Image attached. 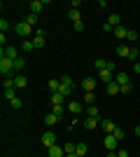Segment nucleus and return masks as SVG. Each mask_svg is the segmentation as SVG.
Returning <instances> with one entry per match:
<instances>
[{
	"label": "nucleus",
	"instance_id": "a18cd8bd",
	"mask_svg": "<svg viewBox=\"0 0 140 157\" xmlns=\"http://www.w3.org/2000/svg\"><path fill=\"white\" fill-rule=\"evenodd\" d=\"M117 157H128V150H117Z\"/></svg>",
	"mask_w": 140,
	"mask_h": 157
},
{
	"label": "nucleus",
	"instance_id": "49530a36",
	"mask_svg": "<svg viewBox=\"0 0 140 157\" xmlns=\"http://www.w3.org/2000/svg\"><path fill=\"white\" fill-rule=\"evenodd\" d=\"M135 136L140 138V124H135Z\"/></svg>",
	"mask_w": 140,
	"mask_h": 157
},
{
	"label": "nucleus",
	"instance_id": "4c0bfd02",
	"mask_svg": "<svg viewBox=\"0 0 140 157\" xmlns=\"http://www.w3.org/2000/svg\"><path fill=\"white\" fill-rule=\"evenodd\" d=\"M63 98H66L63 94H59V92H56V94H52V103H61Z\"/></svg>",
	"mask_w": 140,
	"mask_h": 157
},
{
	"label": "nucleus",
	"instance_id": "c85d7f7f",
	"mask_svg": "<svg viewBox=\"0 0 140 157\" xmlns=\"http://www.w3.org/2000/svg\"><path fill=\"white\" fill-rule=\"evenodd\" d=\"M73 89H75V87H68V85H63V82H61V89H59V94H63V96H70V94H73Z\"/></svg>",
	"mask_w": 140,
	"mask_h": 157
},
{
	"label": "nucleus",
	"instance_id": "6e6552de",
	"mask_svg": "<svg viewBox=\"0 0 140 157\" xmlns=\"http://www.w3.org/2000/svg\"><path fill=\"white\" fill-rule=\"evenodd\" d=\"M47 157H66V150H63V145H52L49 150H47Z\"/></svg>",
	"mask_w": 140,
	"mask_h": 157
},
{
	"label": "nucleus",
	"instance_id": "3c124183",
	"mask_svg": "<svg viewBox=\"0 0 140 157\" xmlns=\"http://www.w3.org/2000/svg\"><path fill=\"white\" fill-rule=\"evenodd\" d=\"M138 78H140V75H138Z\"/></svg>",
	"mask_w": 140,
	"mask_h": 157
},
{
	"label": "nucleus",
	"instance_id": "f03ea898",
	"mask_svg": "<svg viewBox=\"0 0 140 157\" xmlns=\"http://www.w3.org/2000/svg\"><path fill=\"white\" fill-rule=\"evenodd\" d=\"M14 31H16V35H19V38L28 40V35H31V31H33V28L28 26L26 21H19V24H16V26H14Z\"/></svg>",
	"mask_w": 140,
	"mask_h": 157
},
{
	"label": "nucleus",
	"instance_id": "09e8293b",
	"mask_svg": "<svg viewBox=\"0 0 140 157\" xmlns=\"http://www.w3.org/2000/svg\"><path fill=\"white\" fill-rule=\"evenodd\" d=\"M66 157H80V155H75V152H73V155H66Z\"/></svg>",
	"mask_w": 140,
	"mask_h": 157
},
{
	"label": "nucleus",
	"instance_id": "20e7f679",
	"mask_svg": "<svg viewBox=\"0 0 140 157\" xmlns=\"http://www.w3.org/2000/svg\"><path fill=\"white\" fill-rule=\"evenodd\" d=\"M0 56H7V59H19V49H16V47L14 45H7V47H2V49H0Z\"/></svg>",
	"mask_w": 140,
	"mask_h": 157
},
{
	"label": "nucleus",
	"instance_id": "6ab92c4d",
	"mask_svg": "<svg viewBox=\"0 0 140 157\" xmlns=\"http://www.w3.org/2000/svg\"><path fill=\"white\" fill-rule=\"evenodd\" d=\"M47 87H49V92H52V94H56V92H59V89H61V80L52 78V80H49V82H47Z\"/></svg>",
	"mask_w": 140,
	"mask_h": 157
},
{
	"label": "nucleus",
	"instance_id": "4468645a",
	"mask_svg": "<svg viewBox=\"0 0 140 157\" xmlns=\"http://www.w3.org/2000/svg\"><path fill=\"white\" fill-rule=\"evenodd\" d=\"M114 82H117V85H119V87L128 85V75H126V73H124V71H119V73H117V75H114Z\"/></svg>",
	"mask_w": 140,
	"mask_h": 157
},
{
	"label": "nucleus",
	"instance_id": "f8f14e48",
	"mask_svg": "<svg viewBox=\"0 0 140 157\" xmlns=\"http://www.w3.org/2000/svg\"><path fill=\"white\" fill-rule=\"evenodd\" d=\"M100 127H103V131H105V134H114V129H117V124H114L112 120H103V122H100Z\"/></svg>",
	"mask_w": 140,
	"mask_h": 157
},
{
	"label": "nucleus",
	"instance_id": "37998d69",
	"mask_svg": "<svg viewBox=\"0 0 140 157\" xmlns=\"http://www.w3.org/2000/svg\"><path fill=\"white\" fill-rule=\"evenodd\" d=\"M73 28H75L77 33H82V31H84V24H82V21H77V24H73Z\"/></svg>",
	"mask_w": 140,
	"mask_h": 157
},
{
	"label": "nucleus",
	"instance_id": "aec40b11",
	"mask_svg": "<svg viewBox=\"0 0 140 157\" xmlns=\"http://www.w3.org/2000/svg\"><path fill=\"white\" fill-rule=\"evenodd\" d=\"M98 120L100 117H87V120H84V129H89V131L96 129V127H98Z\"/></svg>",
	"mask_w": 140,
	"mask_h": 157
},
{
	"label": "nucleus",
	"instance_id": "b1692460",
	"mask_svg": "<svg viewBox=\"0 0 140 157\" xmlns=\"http://www.w3.org/2000/svg\"><path fill=\"white\" fill-rule=\"evenodd\" d=\"M23 68H26V59H23V56H19V59H14V71H16V73H21Z\"/></svg>",
	"mask_w": 140,
	"mask_h": 157
},
{
	"label": "nucleus",
	"instance_id": "f3484780",
	"mask_svg": "<svg viewBox=\"0 0 140 157\" xmlns=\"http://www.w3.org/2000/svg\"><path fill=\"white\" fill-rule=\"evenodd\" d=\"M105 24H107V26H112V28H117V26L121 24V17H119V14H110Z\"/></svg>",
	"mask_w": 140,
	"mask_h": 157
},
{
	"label": "nucleus",
	"instance_id": "79ce46f5",
	"mask_svg": "<svg viewBox=\"0 0 140 157\" xmlns=\"http://www.w3.org/2000/svg\"><path fill=\"white\" fill-rule=\"evenodd\" d=\"M9 103H12V108H16V110H19V108H21V98L16 96V98H14V101H9Z\"/></svg>",
	"mask_w": 140,
	"mask_h": 157
},
{
	"label": "nucleus",
	"instance_id": "412c9836",
	"mask_svg": "<svg viewBox=\"0 0 140 157\" xmlns=\"http://www.w3.org/2000/svg\"><path fill=\"white\" fill-rule=\"evenodd\" d=\"M126 33H128V28L117 26V28H114V38H117V40H126Z\"/></svg>",
	"mask_w": 140,
	"mask_h": 157
},
{
	"label": "nucleus",
	"instance_id": "cd10ccee",
	"mask_svg": "<svg viewBox=\"0 0 140 157\" xmlns=\"http://www.w3.org/2000/svg\"><path fill=\"white\" fill-rule=\"evenodd\" d=\"M87 150H89V148H87V143H77V145H75V155H80V157H84V155H87Z\"/></svg>",
	"mask_w": 140,
	"mask_h": 157
},
{
	"label": "nucleus",
	"instance_id": "473e14b6",
	"mask_svg": "<svg viewBox=\"0 0 140 157\" xmlns=\"http://www.w3.org/2000/svg\"><path fill=\"white\" fill-rule=\"evenodd\" d=\"M75 145H77V143H70V141H68V143H63V150H66V155H73V152H75Z\"/></svg>",
	"mask_w": 140,
	"mask_h": 157
},
{
	"label": "nucleus",
	"instance_id": "8fccbe9b",
	"mask_svg": "<svg viewBox=\"0 0 140 157\" xmlns=\"http://www.w3.org/2000/svg\"><path fill=\"white\" fill-rule=\"evenodd\" d=\"M138 49H140V42H138Z\"/></svg>",
	"mask_w": 140,
	"mask_h": 157
},
{
	"label": "nucleus",
	"instance_id": "c9c22d12",
	"mask_svg": "<svg viewBox=\"0 0 140 157\" xmlns=\"http://www.w3.org/2000/svg\"><path fill=\"white\" fill-rule=\"evenodd\" d=\"M126 40H128V42H135V40H138V33L128 28V33H126Z\"/></svg>",
	"mask_w": 140,
	"mask_h": 157
},
{
	"label": "nucleus",
	"instance_id": "ddd939ff",
	"mask_svg": "<svg viewBox=\"0 0 140 157\" xmlns=\"http://www.w3.org/2000/svg\"><path fill=\"white\" fill-rule=\"evenodd\" d=\"M26 85H28L26 75H16L14 78V89H26Z\"/></svg>",
	"mask_w": 140,
	"mask_h": 157
},
{
	"label": "nucleus",
	"instance_id": "e433bc0d",
	"mask_svg": "<svg viewBox=\"0 0 140 157\" xmlns=\"http://www.w3.org/2000/svg\"><path fill=\"white\" fill-rule=\"evenodd\" d=\"M61 82H63V85H68V87H75V82H73V78H70V75H63V78H61Z\"/></svg>",
	"mask_w": 140,
	"mask_h": 157
},
{
	"label": "nucleus",
	"instance_id": "39448f33",
	"mask_svg": "<svg viewBox=\"0 0 140 157\" xmlns=\"http://www.w3.org/2000/svg\"><path fill=\"white\" fill-rule=\"evenodd\" d=\"M103 145H105L107 152H114L117 150V138H114V134H105V138H103Z\"/></svg>",
	"mask_w": 140,
	"mask_h": 157
},
{
	"label": "nucleus",
	"instance_id": "5701e85b",
	"mask_svg": "<svg viewBox=\"0 0 140 157\" xmlns=\"http://www.w3.org/2000/svg\"><path fill=\"white\" fill-rule=\"evenodd\" d=\"M138 59H140V49H138V47H131V54H128V61H131V63H138Z\"/></svg>",
	"mask_w": 140,
	"mask_h": 157
},
{
	"label": "nucleus",
	"instance_id": "72a5a7b5",
	"mask_svg": "<svg viewBox=\"0 0 140 157\" xmlns=\"http://www.w3.org/2000/svg\"><path fill=\"white\" fill-rule=\"evenodd\" d=\"M5 98L7 101H14V98H16V89H14V87L12 89H5Z\"/></svg>",
	"mask_w": 140,
	"mask_h": 157
},
{
	"label": "nucleus",
	"instance_id": "f704fd0d",
	"mask_svg": "<svg viewBox=\"0 0 140 157\" xmlns=\"http://www.w3.org/2000/svg\"><path fill=\"white\" fill-rule=\"evenodd\" d=\"M9 26H12V24H9L7 19H0V33H7V31H9Z\"/></svg>",
	"mask_w": 140,
	"mask_h": 157
},
{
	"label": "nucleus",
	"instance_id": "a19ab883",
	"mask_svg": "<svg viewBox=\"0 0 140 157\" xmlns=\"http://www.w3.org/2000/svg\"><path fill=\"white\" fill-rule=\"evenodd\" d=\"M105 71H110V73H114V75H117V66H114L112 61H107V68H105Z\"/></svg>",
	"mask_w": 140,
	"mask_h": 157
},
{
	"label": "nucleus",
	"instance_id": "7c9ffc66",
	"mask_svg": "<svg viewBox=\"0 0 140 157\" xmlns=\"http://www.w3.org/2000/svg\"><path fill=\"white\" fill-rule=\"evenodd\" d=\"M52 113L56 115V117H61V115H63V103H54L52 105Z\"/></svg>",
	"mask_w": 140,
	"mask_h": 157
},
{
	"label": "nucleus",
	"instance_id": "393cba45",
	"mask_svg": "<svg viewBox=\"0 0 140 157\" xmlns=\"http://www.w3.org/2000/svg\"><path fill=\"white\" fill-rule=\"evenodd\" d=\"M59 120H61V117H56L54 113H49V115H45V124H47V127H54Z\"/></svg>",
	"mask_w": 140,
	"mask_h": 157
},
{
	"label": "nucleus",
	"instance_id": "4be33fe9",
	"mask_svg": "<svg viewBox=\"0 0 140 157\" xmlns=\"http://www.w3.org/2000/svg\"><path fill=\"white\" fill-rule=\"evenodd\" d=\"M28 24V26H35V24H38V21H40V17H38V14H33V12H28L26 14V19H23Z\"/></svg>",
	"mask_w": 140,
	"mask_h": 157
},
{
	"label": "nucleus",
	"instance_id": "2eb2a0df",
	"mask_svg": "<svg viewBox=\"0 0 140 157\" xmlns=\"http://www.w3.org/2000/svg\"><path fill=\"white\" fill-rule=\"evenodd\" d=\"M128 54H131V47H128V45H117V56L128 59Z\"/></svg>",
	"mask_w": 140,
	"mask_h": 157
},
{
	"label": "nucleus",
	"instance_id": "f257e3e1",
	"mask_svg": "<svg viewBox=\"0 0 140 157\" xmlns=\"http://www.w3.org/2000/svg\"><path fill=\"white\" fill-rule=\"evenodd\" d=\"M0 73H2V78H9L14 73V61L7 56H0Z\"/></svg>",
	"mask_w": 140,
	"mask_h": 157
},
{
	"label": "nucleus",
	"instance_id": "2f4dec72",
	"mask_svg": "<svg viewBox=\"0 0 140 157\" xmlns=\"http://www.w3.org/2000/svg\"><path fill=\"white\" fill-rule=\"evenodd\" d=\"M87 115H89V117H100V115H98V105H89Z\"/></svg>",
	"mask_w": 140,
	"mask_h": 157
},
{
	"label": "nucleus",
	"instance_id": "c03bdc74",
	"mask_svg": "<svg viewBox=\"0 0 140 157\" xmlns=\"http://www.w3.org/2000/svg\"><path fill=\"white\" fill-rule=\"evenodd\" d=\"M131 66H133V71H135V75H140V61H138V63H131Z\"/></svg>",
	"mask_w": 140,
	"mask_h": 157
},
{
	"label": "nucleus",
	"instance_id": "bb28decb",
	"mask_svg": "<svg viewBox=\"0 0 140 157\" xmlns=\"http://www.w3.org/2000/svg\"><path fill=\"white\" fill-rule=\"evenodd\" d=\"M93 101H96V92H84V103L87 105H96Z\"/></svg>",
	"mask_w": 140,
	"mask_h": 157
},
{
	"label": "nucleus",
	"instance_id": "58836bf2",
	"mask_svg": "<svg viewBox=\"0 0 140 157\" xmlns=\"http://www.w3.org/2000/svg\"><path fill=\"white\" fill-rule=\"evenodd\" d=\"M114 138H117V141H121V138H124V129H121V127H117V129H114Z\"/></svg>",
	"mask_w": 140,
	"mask_h": 157
},
{
	"label": "nucleus",
	"instance_id": "ea45409f",
	"mask_svg": "<svg viewBox=\"0 0 140 157\" xmlns=\"http://www.w3.org/2000/svg\"><path fill=\"white\" fill-rule=\"evenodd\" d=\"M133 92V85H131V82H128V85H124L121 87V94H131Z\"/></svg>",
	"mask_w": 140,
	"mask_h": 157
},
{
	"label": "nucleus",
	"instance_id": "1a4fd4ad",
	"mask_svg": "<svg viewBox=\"0 0 140 157\" xmlns=\"http://www.w3.org/2000/svg\"><path fill=\"white\" fill-rule=\"evenodd\" d=\"M42 7H45V2H40V0H31V2H28V10L33 14H38V17L42 14Z\"/></svg>",
	"mask_w": 140,
	"mask_h": 157
},
{
	"label": "nucleus",
	"instance_id": "0eeeda50",
	"mask_svg": "<svg viewBox=\"0 0 140 157\" xmlns=\"http://www.w3.org/2000/svg\"><path fill=\"white\" fill-rule=\"evenodd\" d=\"M45 31H42V28H38V31H35V35H33V42H35V49H42V47H45Z\"/></svg>",
	"mask_w": 140,
	"mask_h": 157
},
{
	"label": "nucleus",
	"instance_id": "7ed1b4c3",
	"mask_svg": "<svg viewBox=\"0 0 140 157\" xmlns=\"http://www.w3.org/2000/svg\"><path fill=\"white\" fill-rule=\"evenodd\" d=\"M42 145H45L47 150H49L52 145H56V134H54L52 129H47L45 134H42Z\"/></svg>",
	"mask_w": 140,
	"mask_h": 157
},
{
	"label": "nucleus",
	"instance_id": "de8ad7c7",
	"mask_svg": "<svg viewBox=\"0 0 140 157\" xmlns=\"http://www.w3.org/2000/svg\"><path fill=\"white\" fill-rule=\"evenodd\" d=\"M107 157H117V152H107Z\"/></svg>",
	"mask_w": 140,
	"mask_h": 157
},
{
	"label": "nucleus",
	"instance_id": "9b49d317",
	"mask_svg": "<svg viewBox=\"0 0 140 157\" xmlns=\"http://www.w3.org/2000/svg\"><path fill=\"white\" fill-rule=\"evenodd\" d=\"M68 110L73 113V115H80V113L84 110V105H82L80 101H70V103H68Z\"/></svg>",
	"mask_w": 140,
	"mask_h": 157
},
{
	"label": "nucleus",
	"instance_id": "c756f323",
	"mask_svg": "<svg viewBox=\"0 0 140 157\" xmlns=\"http://www.w3.org/2000/svg\"><path fill=\"white\" fill-rule=\"evenodd\" d=\"M93 66H96V71H105V68H107V61L105 59H96V61H93Z\"/></svg>",
	"mask_w": 140,
	"mask_h": 157
},
{
	"label": "nucleus",
	"instance_id": "a211bd4d",
	"mask_svg": "<svg viewBox=\"0 0 140 157\" xmlns=\"http://www.w3.org/2000/svg\"><path fill=\"white\" fill-rule=\"evenodd\" d=\"M68 19L73 21V24L82 21V14H80V10H73V7H70V10H68Z\"/></svg>",
	"mask_w": 140,
	"mask_h": 157
},
{
	"label": "nucleus",
	"instance_id": "dca6fc26",
	"mask_svg": "<svg viewBox=\"0 0 140 157\" xmlns=\"http://www.w3.org/2000/svg\"><path fill=\"white\" fill-rule=\"evenodd\" d=\"M105 92L110 94V96H117V94L121 92V87L117 85V82H110V85H105Z\"/></svg>",
	"mask_w": 140,
	"mask_h": 157
},
{
	"label": "nucleus",
	"instance_id": "9d476101",
	"mask_svg": "<svg viewBox=\"0 0 140 157\" xmlns=\"http://www.w3.org/2000/svg\"><path fill=\"white\" fill-rule=\"evenodd\" d=\"M98 80H100V82H105V85H110V82H114V73H110V71H98Z\"/></svg>",
	"mask_w": 140,
	"mask_h": 157
},
{
	"label": "nucleus",
	"instance_id": "a878e982",
	"mask_svg": "<svg viewBox=\"0 0 140 157\" xmlns=\"http://www.w3.org/2000/svg\"><path fill=\"white\" fill-rule=\"evenodd\" d=\"M21 49H23V54H26V52H33V49H35V42H33L31 38H28V40H23V45H21Z\"/></svg>",
	"mask_w": 140,
	"mask_h": 157
},
{
	"label": "nucleus",
	"instance_id": "423d86ee",
	"mask_svg": "<svg viewBox=\"0 0 140 157\" xmlns=\"http://www.w3.org/2000/svg\"><path fill=\"white\" fill-rule=\"evenodd\" d=\"M96 82H98L96 78H84L80 82V87L84 89V92H96Z\"/></svg>",
	"mask_w": 140,
	"mask_h": 157
}]
</instances>
